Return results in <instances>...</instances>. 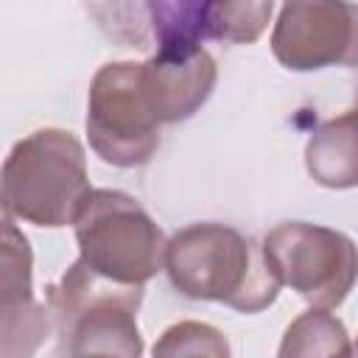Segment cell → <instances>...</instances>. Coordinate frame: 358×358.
Masks as SVG:
<instances>
[{
    "label": "cell",
    "mask_w": 358,
    "mask_h": 358,
    "mask_svg": "<svg viewBox=\"0 0 358 358\" xmlns=\"http://www.w3.org/2000/svg\"><path fill=\"white\" fill-rule=\"evenodd\" d=\"M45 302L59 355H143L137 327L143 285L115 282L78 257L59 282L48 285Z\"/></svg>",
    "instance_id": "2"
},
{
    "label": "cell",
    "mask_w": 358,
    "mask_h": 358,
    "mask_svg": "<svg viewBox=\"0 0 358 358\" xmlns=\"http://www.w3.org/2000/svg\"><path fill=\"white\" fill-rule=\"evenodd\" d=\"M263 255L277 280L313 308H338L358 282L355 241L322 224H277L263 238Z\"/></svg>",
    "instance_id": "6"
},
{
    "label": "cell",
    "mask_w": 358,
    "mask_h": 358,
    "mask_svg": "<svg viewBox=\"0 0 358 358\" xmlns=\"http://www.w3.org/2000/svg\"><path fill=\"white\" fill-rule=\"evenodd\" d=\"M159 129L162 123L145 98L143 62H109L92 76L87 140L106 165H145L159 148Z\"/></svg>",
    "instance_id": "5"
},
{
    "label": "cell",
    "mask_w": 358,
    "mask_h": 358,
    "mask_svg": "<svg viewBox=\"0 0 358 358\" xmlns=\"http://www.w3.org/2000/svg\"><path fill=\"white\" fill-rule=\"evenodd\" d=\"M134 3V0H131ZM134 14V36L137 25H143L140 48H157V56H187L201 48L207 39V22L215 0H137Z\"/></svg>",
    "instance_id": "10"
},
{
    "label": "cell",
    "mask_w": 358,
    "mask_h": 358,
    "mask_svg": "<svg viewBox=\"0 0 358 358\" xmlns=\"http://www.w3.org/2000/svg\"><path fill=\"white\" fill-rule=\"evenodd\" d=\"M154 355H210L227 358L229 344L221 330L204 322H176L154 344Z\"/></svg>",
    "instance_id": "14"
},
{
    "label": "cell",
    "mask_w": 358,
    "mask_h": 358,
    "mask_svg": "<svg viewBox=\"0 0 358 358\" xmlns=\"http://www.w3.org/2000/svg\"><path fill=\"white\" fill-rule=\"evenodd\" d=\"M165 274L182 296L221 302L241 313L266 310L282 285L266 263L263 243L215 221L190 224L171 235Z\"/></svg>",
    "instance_id": "1"
},
{
    "label": "cell",
    "mask_w": 358,
    "mask_h": 358,
    "mask_svg": "<svg viewBox=\"0 0 358 358\" xmlns=\"http://www.w3.org/2000/svg\"><path fill=\"white\" fill-rule=\"evenodd\" d=\"M218 67L210 50L199 48L187 56H151L143 62L145 98L165 123H182L193 117L215 90Z\"/></svg>",
    "instance_id": "9"
},
{
    "label": "cell",
    "mask_w": 358,
    "mask_h": 358,
    "mask_svg": "<svg viewBox=\"0 0 358 358\" xmlns=\"http://www.w3.org/2000/svg\"><path fill=\"white\" fill-rule=\"evenodd\" d=\"M90 193L87 157L76 134L36 129L17 140L3 162V215L34 227H67Z\"/></svg>",
    "instance_id": "3"
},
{
    "label": "cell",
    "mask_w": 358,
    "mask_h": 358,
    "mask_svg": "<svg viewBox=\"0 0 358 358\" xmlns=\"http://www.w3.org/2000/svg\"><path fill=\"white\" fill-rule=\"evenodd\" d=\"M271 53L294 73L358 67V3L282 0L271 31Z\"/></svg>",
    "instance_id": "7"
},
{
    "label": "cell",
    "mask_w": 358,
    "mask_h": 358,
    "mask_svg": "<svg viewBox=\"0 0 358 358\" xmlns=\"http://www.w3.org/2000/svg\"><path fill=\"white\" fill-rule=\"evenodd\" d=\"M355 352H358V344H355Z\"/></svg>",
    "instance_id": "15"
},
{
    "label": "cell",
    "mask_w": 358,
    "mask_h": 358,
    "mask_svg": "<svg viewBox=\"0 0 358 358\" xmlns=\"http://www.w3.org/2000/svg\"><path fill=\"white\" fill-rule=\"evenodd\" d=\"M347 327L341 319L327 313V308H313L299 313L282 333L277 350L280 358H310V355H352Z\"/></svg>",
    "instance_id": "12"
},
{
    "label": "cell",
    "mask_w": 358,
    "mask_h": 358,
    "mask_svg": "<svg viewBox=\"0 0 358 358\" xmlns=\"http://www.w3.org/2000/svg\"><path fill=\"white\" fill-rule=\"evenodd\" d=\"M0 355H34L53 336L48 302L34 299V255L28 238L11 215H3V257H0Z\"/></svg>",
    "instance_id": "8"
},
{
    "label": "cell",
    "mask_w": 358,
    "mask_h": 358,
    "mask_svg": "<svg viewBox=\"0 0 358 358\" xmlns=\"http://www.w3.org/2000/svg\"><path fill=\"white\" fill-rule=\"evenodd\" d=\"M305 168L327 190L358 187V106L313 129L305 143Z\"/></svg>",
    "instance_id": "11"
},
{
    "label": "cell",
    "mask_w": 358,
    "mask_h": 358,
    "mask_svg": "<svg viewBox=\"0 0 358 358\" xmlns=\"http://www.w3.org/2000/svg\"><path fill=\"white\" fill-rule=\"evenodd\" d=\"M274 14V0H215L207 22V39L227 45H252L263 36Z\"/></svg>",
    "instance_id": "13"
},
{
    "label": "cell",
    "mask_w": 358,
    "mask_h": 358,
    "mask_svg": "<svg viewBox=\"0 0 358 358\" xmlns=\"http://www.w3.org/2000/svg\"><path fill=\"white\" fill-rule=\"evenodd\" d=\"M73 232L81 260L115 282L145 285L165 268V232L123 190L90 187L76 210Z\"/></svg>",
    "instance_id": "4"
}]
</instances>
